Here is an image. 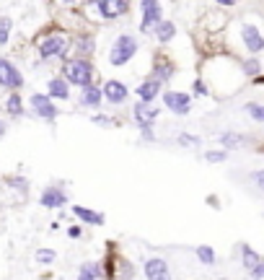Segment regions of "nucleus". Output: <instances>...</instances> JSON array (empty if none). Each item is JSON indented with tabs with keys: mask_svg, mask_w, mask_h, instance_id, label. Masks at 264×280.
Wrapping results in <instances>:
<instances>
[{
	"mask_svg": "<svg viewBox=\"0 0 264 280\" xmlns=\"http://www.w3.org/2000/svg\"><path fill=\"white\" fill-rule=\"evenodd\" d=\"M67 236H70V239H78V236H80V226H70V231H67Z\"/></svg>",
	"mask_w": 264,
	"mask_h": 280,
	"instance_id": "36",
	"label": "nucleus"
},
{
	"mask_svg": "<svg viewBox=\"0 0 264 280\" xmlns=\"http://www.w3.org/2000/svg\"><path fill=\"white\" fill-rule=\"evenodd\" d=\"M104 96H101V86L99 83H91V86H83L80 88V96H78V104L83 109H99Z\"/></svg>",
	"mask_w": 264,
	"mask_h": 280,
	"instance_id": "14",
	"label": "nucleus"
},
{
	"mask_svg": "<svg viewBox=\"0 0 264 280\" xmlns=\"http://www.w3.org/2000/svg\"><path fill=\"white\" fill-rule=\"evenodd\" d=\"M54 257H57V254H54L52 249H39V252H37V262H39V265H52Z\"/></svg>",
	"mask_w": 264,
	"mask_h": 280,
	"instance_id": "30",
	"label": "nucleus"
},
{
	"mask_svg": "<svg viewBox=\"0 0 264 280\" xmlns=\"http://www.w3.org/2000/svg\"><path fill=\"white\" fill-rule=\"evenodd\" d=\"M73 215L80 220V223H88V226H104L106 223V215L99 213V210H91L86 205H73Z\"/></svg>",
	"mask_w": 264,
	"mask_h": 280,
	"instance_id": "16",
	"label": "nucleus"
},
{
	"mask_svg": "<svg viewBox=\"0 0 264 280\" xmlns=\"http://www.w3.org/2000/svg\"><path fill=\"white\" fill-rule=\"evenodd\" d=\"M70 47H73V39L65 31H50L42 39H37V50L42 60H65Z\"/></svg>",
	"mask_w": 264,
	"mask_h": 280,
	"instance_id": "2",
	"label": "nucleus"
},
{
	"mask_svg": "<svg viewBox=\"0 0 264 280\" xmlns=\"http://www.w3.org/2000/svg\"><path fill=\"white\" fill-rule=\"evenodd\" d=\"M174 73H176V65L168 60V57H156V63H153V73H151V78H156V80H160V83H166V80H171L174 78Z\"/></svg>",
	"mask_w": 264,
	"mask_h": 280,
	"instance_id": "17",
	"label": "nucleus"
},
{
	"mask_svg": "<svg viewBox=\"0 0 264 280\" xmlns=\"http://www.w3.org/2000/svg\"><path fill=\"white\" fill-rule=\"evenodd\" d=\"M132 120L137 127H153L158 120V107L156 104H148V101H137L132 107Z\"/></svg>",
	"mask_w": 264,
	"mask_h": 280,
	"instance_id": "11",
	"label": "nucleus"
},
{
	"mask_svg": "<svg viewBox=\"0 0 264 280\" xmlns=\"http://www.w3.org/2000/svg\"><path fill=\"white\" fill-rule=\"evenodd\" d=\"M60 70H62V78L70 86L83 88V86L96 83V80H94L96 78V70H94V63H91L88 57H65Z\"/></svg>",
	"mask_w": 264,
	"mask_h": 280,
	"instance_id": "1",
	"label": "nucleus"
},
{
	"mask_svg": "<svg viewBox=\"0 0 264 280\" xmlns=\"http://www.w3.org/2000/svg\"><path fill=\"white\" fill-rule=\"evenodd\" d=\"M75 50H78L75 57H88V60H91V55H94V50H96L94 37H91V34H83V37H78V39H75Z\"/></svg>",
	"mask_w": 264,
	"mask_h": 280,
	"instance_id": "20",
	"label": "nucleus"
},
{
	"mask_svg": "<svg viewBox=\"0 0 264 280\" xmlns=\"http://www.w3.org/2000/svg\"><path fill=\"white\" fill-rule=\"evenodd\" d=\"M5 112H8V117H13V120H21V117L26 114L24 99H21L18 91H8V96H5Z\"/></svg>",
	"mask_w": 264,
	"mask_h": 280,
	"instance_id": "19",
	"label": "nucleus"
},
{
	"mask_svg": "<svg viewBox=\"0 0 264 280\" xmlns=\"http://www.w3.org/2000/svg\"><path fill=\"white\" fill-rule=\"evenodd\" d=\"M194 93H197V96H205V93H208V86H205L200 78L194 80Z\"/></svg>",
	"mask_w": 264,
	"mask_h": 280,
	"instance_id": "35",
	"label": "nucleus"
},
{
	"mask_svg": "<svg viewBox=\"0 0 264 280\" xmlns=\"http://www.w3.org/2000/svg\"><path fill=\"white\" fill-rule=\"evenodd\" d=\"M241 68H244L246 78H257V75H259V70H262V63L257 60V57H246V60H244V65H241Z\"/></svg>",
	"mask_w": 264,
	"mask_h": 280,
	"instance_id": "26",
	"label": "nucleus"
},
{
	"mask_svg": "<svg viewBox=\"0 0 264 280\" xmlns=\"http://www.w3.org/2000/svg\"><path fill=\"white\" fill-rule=\"evenodd\" d=\"M176 37V26H174V21H160L158 26H156V39L160 44H166Z\"/></svg>",
	"mask_w": 264,
	"mask_h": 280,
	"instance_id": "21",
	"label": "nucleus"
},
{
	"mask_svg": "<svg viewBox=\"0 0 264 280\" xmlns=\"http://www.w3.org/2000/svg\"><path fill=\"white\" fill-rule=\"evenodd\" d=\"M241 39H244L246 50L251 55H259L264 50V37H262V31L254 26V23H244V26H241Z\"/></svg>",
	"mask_w": 264,
	"mask_h": 280,
	"instance_id": "12",
	"label": "nucleus"
},
{
	"mask_svg": "<svg viewBox=\"0 0 264 280\" xmlns=\"http://www.w3.org/2000/svg\"><path fill=\"white\" fill-rule=\"evenodd\" d=\"M179 145H187V148L200 145V138H197V135H189V133H181V135H179Z\"/></svg>",
	"mask_w": 264,
	"mask_h": 280,
	"instance_id": "31",
	"label": "nucleus"
},
{
	"mask_svg": "<svg viewBox=\"0 0 264 280\" xmlns=\"http://www.w3.org/2000/svg\"><path fill=\"white\" fill-rule=\"evenodd\" d=\"M140 138L145 140V143H153L156 135H153V127H140Z\"/></svg>",
	"mask_w": 264,
	"mask_h": 280,
	"instance_id": "34",
	"label": "nucleus"
},
{
	"mask_svg": "<svg viewBox=\"0 0 264 280\" xmlns=\"http://www.w3.org/2000/svg\"><path fill=\"white\" fill-rule=\"evenodd\" d=\"M246 114H249L254 122H264V104L249 101V104H246Z\"/></svg>",
	"mask_w": 264,
	"mask_h": 280,
	"instance_id": "27",
	"label": "nucleus"
},
{
	"mask_svg": "<svg viewBox=\"0 0 264 280\" xmlns=\"http://www.w3.org/2000/svg\"><path fill=\"white\" fill-rule=\"evenodd\" d=\"M39 205L50 208V210H60V208L67 205V195L60 184H50V187H44V192L39 195Z\"/></svg>",
	"mask_w": 264,
	"mask_h": 280,
	"instance_id": "10",
	"label": "nucleus"
},
{
	"mask_svg": "<svg viewBox=\"0 0 264 280\" xmlns=\"http://www.w3.org/2000/svg\"><path fill=\"white\" fill-rule=\"evenodd\" d=\"M24 86V75L21 70L8 60V57H0V88L5 91H21Z\"/></svg>",
	"mask_w": 264,
	"mask_h": 280,
	"instance_id": "5",
	"label": "nucleus"
},
{
	"mask_svg": "<svg viewBox=\"0 0 264 280\" xmlns=\"http://www.w3.org/2000/svg\"><path fill=\"white\" fill-rule=\"evenodd\" d=\"M62 3H75V0H62Z\"/></svg>",
	"mask_w": 264,
	"mask_h": 280,
	"instance_id": "39",
	"label": "nucleus"
},
{
	"mask_svg": "<svg viewBox=\"0 0 264 280\" xmlns=\"http://www.w3.org/2000/svg\"><path fill=\"white\" fill-rule=\"evenodd\" d=\"M145 278L148 280H171V273H168V262L163 260V257H151L145 265Z\"/></svg>",
	"mask_w": 264,
	"mask_h": 280,
	"instance_id": "13",
	"label": "nucleus"
},
{
	"mask_svg": "<svg viewBox=\"0 0 264 280\" xmlns=\"http://www.w3.org/2000/svg\"><path fill=\"white\" fill-rule=\"evenodd\" d=\"M220 145L228 150V148H241L244 145V135H238V133H223L220 135Z\"/></svg>",
	"mask_w": 264,
	"mask_h": 280,
	"instance_id": "24",
	"label": "nucleus"
},
{
	"mask_svg": "<svg viewBox=\"0 0 264 280\" xmlns=\"http://www.w3.org/2000/svg\"><path fill=\"white\" fill-rule=\"evenodd\" d=\"M101 278V265L99 262H83L80 265L78 280H99Z\"/></svg>",
	"mask_w": 264,
	"mask_h": 280,
	"instance_id": "23",
	"label": "nucleus"
},
{
	"mask_svg": "<svg viewBox=\"0 0 264 280\" xmlns=\"http://www.w3.org/2000/svg\"><path fill=\"white\" fill-rule=\"evenodd\" d=\"M241 262H244L246 270H254V267L262 262V257L249 247V244H241Z\"/></svg>",
	"mask_w": 264,
	"mask_h": 280,
	"instance_id": "22",
	"label": "nucleus"
},
{
	"mask_svg": "<svg viewBox=\"0 0 264 280\" xmlns=\"http://www.w3.org/2000/svg\"><path fill=\"white\" fill-rule=\"evenodd\" d=\"M10 29H13V21H10L8 16H0V44H8Z\"/></svg>",
	"mask_w": 264,
	"mask_h": 280,
	"instance_id": "28",
	"label": "nucleus"
},
{
	"mask_svg": "<svg viewBox=\"0 0 264 280\" xmlns=\"http://www.w3.org/2000/svg\"><path fill=\"white\" fill-rule=\"evenodd\" d=\"M228 158V150H205V161H210V163H220Z\"/></svg>",
	"mask_w": 264,
	"mask_h": 280,
	"instance_id": "29",
	"label": "nucleus"
},
{
	"mask_svg": "<svg viewBox=\"0 0 264 280\" xmlns=\"http://www.w3.org/2000/svg\"><path fill=\"white\" fill-rule=\"evenodd\" d=\"M3 135H5V122L0 120V138H3Z\"/></svg>",
	"mask_w": 264,
	"mask_h": 280,
	"instance_id": "38",
	"label": "nucleus"
},
{
	"mask_svg": "<svg viewBox=\"0 0 264 280\" xmlns=\"http://www.w3.org/2000/svg\"><path fill=\"white\" fill-rule=\"evenodd\" d=\"M29 104H31V112L37 114L39 120H44V122H54L57 114H60L57 104L47 96V93H34V96L29 99Z\"/></svg>",
	"mask_w": 264,
	"mask_h": 280,
	"instance_id": "7",
	"label": "nucleus"
},
{
	"mask_svg": "<svg viewBox=\"0 0 264 280\" xmlns=\"http://www.w3.org/2000/svg\"><path fill=\"white\" fill-rule=\"evenodd\" d=\"M163 107L171 114L184 117L192 109V93H184V91H163Z\"/></svg>",
	"mask_w": 264,
	"mask_h": 280,
	"instance_id": "8",
	"label": "nucleus"
},
{
	"mask_svg": "<svg viewBox=\"0 0 264 280\" xmlns=\"http://www.w3.org/2000/svg\"><path fill=\"white\" fill-rule=\"evenodd\" d=\"M160 88H163V83H160V80H156V78H145L143 83L135 88L137 101H148V104H153V101L160 96Z\"/></svg>",
	"mask_w": 264,
	"mask_h": 280,
	"instance_id": "15",
	"label": "nucleus"
},
{
	"mask_svg": "<svg viewBox=\"0 0 264 280\" xmlns=\"http://www.w3.org/2000/svg\"><path fill=\"white\" fill-rule=\"evenodd\" d=\"M101 96H104V101L114 104V107H122V104L130 99V88H127V83H122L119 78H109V80H104V86H101Z\"/></svg>",
	"mask_w": 264,
	"mask_h": 280,
	"instance_id": "6",
	"label": "nucleus"
},
{
	"mask_svg": "<svg viewBox=\"0 0 264 280\" xmlns=\"http://www.w3.org/2000/svg\"><path fill=\"white\" fill-rule=\"evenodd\" d=\"M251 182H254L257 190H262V192H264V169H259V171L251 174Z\"/></svg>",
	"mask_w": 264,
	"mask_h": 280,
	"instance_id": "32",
	"label": "nucleus"
},
{
	"mask_svg": "<svg viewBox=\"0 0 264 280\" xmlns=\"http://www.w3.org/2000/svg\"><path fill=\"white\" fill-rule=\"evenodd\" d=\"M140 31L143 34H153L156 26L163 21V8L158 0H140Z\"/></svg>",
	"mask_w": 264,
	"mask_h": 280,
	"instance_id": "4",
	"label": "nucleus"
},
{
	"mask_svg": "<svg viewBox=\"0 0 264 280\" xmlns=\"http://www.w3.org/2000/svg\"><path fill=\"white\" fill-rule=\"evenodd\" d=\"M47 96L54 101V99H60V101H67L70 99V83H67L65 78H50L47 80Z\"/></svg>",
	"mask_w": 264,
	"mask_h": 280,
	"instance_id": "18",
	"label": "nucleus"
},
{
	"mask_svg": "<svg viewBox=\"0 0 264 280\" xmlns=\"http://www.w3.org/2000/svg\"><path fill=\"white\" fill-rule=\"evenodd\" d=\"M94 8L104 21H114V18H122L124 13H127L130 0H99Z\"/></svg>",
	"mask_w": 264,
	"mask_h": 280,
	"instance_id": "9",
	"label": "nucleus"
},
{
	"mask_svg": "<svg viewBox=\"0 0 264 280\" xmlns=\"http://www.w3.org/2000/svg\"><path fill=\"white\" fill-rule=\"evenodd\" d=\"M194 254H197V260L202 265H215V252H212V247H208V244L197 247V249H194Z\"/></svg>",
	"mask_w": 264,
	"mask_h": 280,
	"instance_id": "25",
	"label": "nucleus"
},
{
	"mask_svg": "<svg viewBox=\"0 0 264 280\" xmlns=\"http://www.w3.org/2000/svg\"><path fill=\"white\" fill-rule=\"evenodd\" d=\"M135 55H137V39L132 34H119V37L114 39L111 50H109V63L114 68H122V65H127Z\"/></svg>",
	"mask_w": 264,
	"mask_h": 280,
	"instance_id": "3",
	"label": "nucleus"
},
{
	"mask_svg": "<svg viewBox=\"0 0 264 280\" xmlns=\"http://www.w3.org/2000/svg\"><path fill=\"white\" fill-rule=\"evenodd\" d=\"M249 275L254 278V280H264V260H262V262L254 267V270H249Z\"/></svg>",
	"mask_w": 264,
	"mask_h": 280,
	"instance_id": "33",
	"label": "nucleus"
},
{
	"mask_svg": "<svg viewBox=\"0 0 264 280\" xmlns=\"http://www.w3.org/2000/svg\"><path fill=\"white\" fill-rule=\"evenodd\" d=\"M217 5H223V8H231V5H236V0H215Z\"/></svg>",
	"mask_w": 264,
	"mask_h": 280,
	"instance_id": "37",
	"label": "nucleus"
}]
</instances>
